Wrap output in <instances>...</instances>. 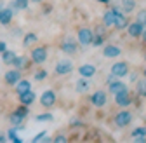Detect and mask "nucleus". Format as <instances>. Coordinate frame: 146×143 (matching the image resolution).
<instances>
[{"label":"nucleus","mask_w":146,"mask_h":143,"mask_svg":"<svg viewBox=\"0 0 146 143\" xmlns=\"http://www.w3.org/2000/svg\"><path fill=\"white\" fill-rule=\"evenodd\" d=\"M127 25H129L127 16L122 14L117 7H113V26H115L117 30H123V28H127Z\"/></svg>","instance_id":"f257e3e1"},{"label":"nucleus","mask_w":146,"mask_h":143,"mask_svg":"<svg viewBox=\"0 0 146 143\" xmlns=\"http://www.w3.org/2000/svg\"><path fill=\"white\" fill-rule=\"evenodd\" d=\"M30 58H31V61H33L35 65H42V63L47 59V49H45L44 45H40V47H35V49L31 51Z\"/></svg>","instance_id":"f03ea898"},{"label":"nucleus","mask_w":146,"mask_h":143,"mask_svg":"<svg viewBox=\"0 0 146 143\" xmlns=\"http://www.w3.org/2000/svg\"><path fill=\"white\" fill-rule=\"evenodd\" d=\"M111 75L113 77H125V75H129V65H127L125 61H117L111 66Z\"/></svg>","instance_id":"7ed1b4c3"},{"label":"nucleus","mask_w":146,"mask_h":143,"mask_svg":"<svg viewBox=\"0 0 146 143\" xmlns=\"http://www.w3.org/2000/svg\"><path fill=\"white\" fill-rule=\"evenodd\" d=\"M115 96V103L118 105V106H122V108H125V106H129L131 103H132V98H131V93L127 91H122V93H117V94H113Z\"/></svg>","instance_id":"20e7f679"},{"label":"nucleus","mask_w":146,"mask_h":143,"mask_svg":"<svg viewBox=\"0 0 146 143\" xmlns=\"http://www.w3.org/2000/svg\"><path fill=\"white\" fill-rule=\"evenodd\" d=\"M131 120H132V114H131V112H127V110L118 112V114H117V117H115V124H117L118 128H125V126H129Z\"/></svg>","instance_id":"39448f33"},{"label":"nucleus","mask_w":146,"mask_h":143,"mask_svg":"<svg viewBox=\"0 0 146 143\" xmlns=\"http://www.w3.org/2000/svg\"><path fill=\"white\" fill-rule=\"evenodd\" d=\"M92 37H94V31L90 28H80L78 30V42L82 45H89L92 42Z\"/></svg>","instance_id":"423d86ee"},{"label":"nucleus","mask_w":146,"mask_h":143,"mask_svg":"<svg viewBox=\"0 0 146 143\" xmlns=\"http://www.w3.org/2000/svg\"><path fill=\"white\" fill-rule=\"evenodd\" d=\"M56 103V93L54 91H44L40 96V105L44 108H50V106Z\"/></svg>","instance_id":"0eeeda50"},{"label":"nucleus","mask_w":146,"mask_h":143,"mask_svg":"<svg viewBox=\"0 0 146 143\" xmlns=\"http://www.w3.org/2000/svg\"><path fill=\"white\" fill-rule=\"evenodd\" d=\"M108 101V94L104 91H96L92 96H90V103H92L94 106H98V108H101V106H104Z\"/></svg>","instance_id":"6e6552de"},{"label":"nucleus","mask_w":146,"mask_h":143,"mask_svg":"<svg viewBox=\"0 0 146 143\" xmlns=\"http://www.w3.org/2000/svg\"><path fill=\"white\" fill-rule=\"evenodd\" d=\"M71 70H73V63L68 61V59H61L56 65V74L58 75H68V74H71Z\"/></svg>","instance_id":"1a4fd4ad"},{"label":"nucleus","mask_w":146,"mask_h":143,"mask_svg":"<svg viewBox=\"0 0 146 143\" xmlns=\"http://www.w3.org/2000/svg\"><path fill=\"white\" fill-rule=\"evenodd\" d=\"M14 17V9L12 7H2L0 9V23L2 25H9Z\"/></svg>","instance_id":"9d476101"},{"label":"nucleus","mask_w":146,"mask_h":143,"mask_svg":"<svg viewBox=\"0 0 146 143\" xmlns=\"http://www.w3.org/2000/svg\"><path fill=\"white\" fill-rule=\"evenodd\" d=\"M143 30H144V26H143L141 23H137V21H134V23H131V25H127V31H129V35H131V37H134V39L141 37Z\"/></svg>","instance_id":"9b49d317"},{"label":"nucleus","mask_w":146,"mask_h":143,"mask_svg":"<svg viewBox=\"0 0 146 143\" xmlns=\"http://www.w3.org/2000/svg\"><path fill=\"white\" fill-rule=\"evenodd\" d=\"M21 79V70H9V72H5V84H9V86H14L17 80Z\"/></svg>","instance_id":"f8f14e48"},{"label":"nucleus","mask_w":146,"mask_h":143,"mask_svg":"<svg viewBox=\"0 0 146 143\" xmlns=\"http://www.w3.org/2000/svg\"><path fill=\"white\" fill-rule=\"evenodd\" d=\"M61 51L66 52V54H75V52L78 51V45H77L75 40H64L61 44Z\"/></svg>","instance_id":"ddd939ff"},{"label":"nucleus","mask_w":146,"mask_h":143,"mask_svg":"<svg viewBox=\"0 0 146 143\" xmlns=\"http://www.w3.org/2000/svg\"><path fill=\"white\" fill-rule=\"evenodd\" d=\"M78 74L85 79H90V77H94L96 75V66L94 65H82L78 68Z\"/></svg>","instance_id":"4468645a"},{"label":"nucleus","mask_w":146,"mask_h":143,"mask_svg":"<svg viewBox=\"0 0 146 143\" xmlns=\"http://www.w3.org/2000/svg\"><path fill=\"white\" fill-rule=\"evenodd\" d=\"M122 54V51H120V47H117V45H106L104 49H103V56L104 58H117V56H120Z\"/></svg>","instance_id":"2eb2a0df"},{"label":"nucleus","mask_w":146,"mask_h":143,"mask_svg":"<svg viewBox=\"0 0 146 143\" xmlns=\"http://www.w3.org/2000/svg\"><path fill=\"white\" fill-rule=\"evenodd\" d=\"M108 86H110V93H111V94L122 93V91H125V89H127V86L122 80H111V82H108Z\"/></svg>","instance_id":"dca6fc26"},{"label":"nucleus","mask_w":146,"mask_h":143,"mask_svg":"<svg viewBox=\"0 0 146 143\" xmlns=\"http://www.w3.org/2000/svg\"><path fill=\"white\" fill-rule=\"evenodd\" d=\"M14 86H16V93L17 94H23V93H26V91H30V89H31L30 80H25V79H19Z\"/></svg>","instance_id":"f3484780"},{"label":"nucleus","mask_w":146,"mask_h":143,"mask_svg":"<svg viewBox=\"0 0 146 143\" xmlns=\"http://www.w3.org/2000/svg\"><path fill=\"white\" fill-rule=\"evenodd\" d=\"M36 100V96H35V93L31 91V89H30V91H26V93H23V94H19V101H21V105H31L33 101Z\"/></svg>","instance_id":"a211bd4d"},{"label":"nucleus","mask_w":146,"mask_h":143,"mask_svg":"<svg viewBox=\"0 0 146 143\" xmlns=\"http://www.w3.org/2000/svg\"><path fill=\"white\" fill-rule=\"evenodd\" d=\"M89 87H90V82H89V79H85V77H82V79L77 80V84H75L77 93H87Z\"/></svg>","instance_id":"6ab92c4d"},{"label":"nucleus","mask_w":146,"mask_h":143,"mask_svg":"<svg viewBox=\"0 0 146 143\" xmlns=\"http://www.w3.org/2000/svg\"><path fill=\"white\" fill-rule=\"evenodd\" d=\"M23 119L25 117H21V115H17L16 112L11 115V124H12V126H14V129H21L23 126H21V124H23Z\"/></svg>","instance_id":"aec40b11"},{"label":"nucleus","mask_w":146,"mask_h":143,"mask_svg":"<svg viewBox=\"0 0 146 143\" xmlns=\"http://www.w3.org/2000/svg\"><path fill=\"white\" fill-rule=\"evenodd\" d=\"M103 25L104 26H113V9H110L103 16Z\"/></svg>","instance_id":"412c9836"},{"label":"nucleus","mask_w":146,"mask_h":143,"mask_svg":"<svg viewBox=\"0 0 146 143\" xmlns=\"http://www.w3.org/2000/svg\"><path fill=\"white\" fill-rule=\"evenodd\" d=\"M28 4H30V0H14V2H12V9L25 11V9H28Z\"/></svg>","instance_id":"4be33fe9"},{"label":"nucleus","mask_w":146,"mask_h":143,"mask_svg":"<svg viewBox=\"0 0 146 143\" xmlns=\"http://www.w3.org/2000/svg\"><path fill=\"white\" fill-rule=\"evenodd\" d=\"M14 56H16V54H14L12 51H7V49H5V51H2V61H4L5 65H12Z\"/></svg>","instance_id":"5701e85b"},{"label":"nucleus","mask_w":146,"mask_h":143,"mask_svg":"<svg viewBox=\"0 0 146 143\" xmlns=\"http://www.w3.org/2000/svg\"><path fill=\"white\" fill-rule=\"evenodd\" d=\"M122 7L125 12H132L136 9V0H122Z\"/></svg>","instance_id":"b1692460"},{"label":"nucleus","mask_w":146,"mask_h":143,"mask_svg":"<svg viewBox=\"0 0 146 143\" xmlns=\"http://www.w3.org/2000/svg\"><path fill=\"white\" fill-rule=\"evenodd\" d=\"M12 65H14L17 70H25V68H26V61H25V58H23V56H14Z\"/></svg>","instance_id":"393cba45"},{"label":"nucleus","mask_w":146,"mask_h":143,"mask_svg":"<svg viewBox=\"0 0 146 143\" xmlns=\"http://www.w3.org/2000/svg\"><path fill=\"white\" fill-rule=\"evenodd\" d=\"M36 42V35L35 33H26L25 35V39H23V45L25 47H30L31 44H35Z\"/></svg>","instance_id":"a878e982"},{"label":"nucleus","mask_w":146,"mask_h":143,"mask_svg":"<svg viewBox=\"0 0 146 143\" xmlns=\"http://www.w3.org/2000/svg\"><path fill=\"white\" fill-rule=\"evenodd\" d=\"M103 42H104V33L99 31L98 35H94V37H92V42H90V44L96 45V47H99V45H103Z\"/></svg>","instance_id":"bb28decb"},{"label":"nucleus","mask_w":146,"mask_h":143,"mask_svg":"<svg viewBox=\"0 0 146 143\" xmlns=\"http://www.w3.org/2000/svg\"><path fill=\"white\" fill-rule=\"evenodd\" d=\"M137 23H141V25L146 28V11H144V9L137 12Z\"/></svg>","instance_id":"cd10ccee"},{"label":"nucleus","mask_w":146,"mask_h":143,"mask_svg":"<svg viewBox=\"0 0 146 143\" xmlns=\"http://www.w3.org/2000/svg\"><path fill=\"white\" fill-rule=\"evenodd\" d=\"M131 134H132V138H134V136H146V126H144V128H136Z\"/></svg>","instance_id":"c85d7f7f"},{"label":"nucleus","mask_w":146,"mask_h":143,"mask_svg":"<svg viewBox=\"0 0 146 143\" xmlns=\"http://www.w3.org/2000/svg\"><path fill=\"white\" fill-rule=\"evenodd\" d=\"M45 77H47V70H38V72H36V74L33 75L35 80H44Z\"/></svg>","instance_id":"c756f323"},{"label":"nucleus","mask_w":146,"mask_h":143,"mask_svg":"<svg viewBox=\"0 0 146 143\" xmlns=\"http://www.w3.org/2000/svg\"><path fill=\"white\" fill-rule=\"evenodd\" d=\"M28 112H30V110H28V106H26V105L19 106V108L16 110V114H17V115H21V117H26V115H28Z\"/></svg>","instance_id":"7c9ffc66"},{"label":"nucleus","mask_w":146,"mask_h":143,"mask_svg":"<svg viewBox=\"0 0 146 143\" xmlns=\"http://www.w3.org/2000/svg\"><path fill=\"white\" fill-rule=\"evenodd\" d=\"M137 93L141 96H146V82H139L137 84Z\"/></svg>","instance_id":"2f4dec72"},{"label":"nucleus","mask_w":146,"mask_h":143,"mask_svg":"<svg viewBox=\"0 0 146 143\" xmlns=\"http://www.w3.org/2000/svg\"><path fill=\"white\" fill-rule=\"evenodd\" d=\"M9 138H11V141H14V143H21V138L14 133V129H11V131H9Z\"/></svg>","instance_id":"473e14b6"},{"label":"nucleus","mask_w":146,"mask_h":143,"mask_svg":"<svg viewBox=\"0 0 146 143\" xmlns=\"http://www.w3.org/2000/svg\"><path fill=\"white\" fill-rule=\"evenodd\" d=\"M35 120H52V114H42V115H36Z\"/></svg>","instance_id":"72a5a7b5"},{"label":"nucleus","mask_w":146,"mask_h":143,"mask_svg":"<svg viewBox=\"0 0 146 143\" xmlns=\"http://www.w3.org/2000/svg\"><path fill=\"white\" fill-rule=\"evenodd\" d=\"M50 141H54V143H64L66 141V136H63V134H58L54 140H50Z\"/></svg>","instance_id":"f704fd0d"},{"label":"nucleus","mask_w":146,"mask_h":143,"mask_svg":"<svg viewBox=\"0 0 146 143\" xmlns=\"http://www.w3.org/2000/svg\"><path fill=\"white\" fill-rule=\"evenodd\" d=\"M45 136H47V133H38V134L33 138V141H35V143H36V141H42V138H45Z\"/></svg>","instance_id":"c9c22d12"},{"label":"nucleus","mask_w":146,"mask_h":143,"mask_svg":"<svg viewBox=\"0 0 146 143\" xmlns=\"http://www.w3.org/2000/svg\"><path fill=\"white\" fill-rule=\"evenodd\" d=\"M134 141L136 143H144L146 141V136H134Z\"/></svg>","instance_id":"e433bc0d"},{"label":"nucleus","mask_w":146,"mask_h":143,"mask_svg":"<svg viewBox=\"0 0 146 143\" xmlns=\"http://www.w3.org/2000/svg\"><path fill=\"white\" fill-rule=\"evenodd\" d=\"M141 37H143V42L146 44V30H143V33H141Z\"/></svg>","instance_id":"4c0bfd02"},{"label":"nucleus","mask_w":146,"mask_h":143,"mask_svg":"<svg viewBox=\"0 0 146 143\" xmlns=\"http://www.w3.org/2000/svg\"><path fill=\"white\" fill-rule=\"evenodd\" d=\"M5 51V42H0V52Z\"/></svg>","instance_id":"58836bf2"},{"label":"nucleus","mask_w":146,"mask_h":143,"mask_svg":"<svg viewBox=\"0 0 146 143\" xmlns=\"http://www.w3.org/2000/svg\"><path fill=\"white\" fill-rule=\"evenodd\" d=\"M5 140H7V136H5V134H0V143H4Z\"/></svg>","instance_id":"ea45409f"},{"label":"nucleus","mask_w":146,"mask_h":143,"mask_svg":"<svg viewBox=\"0 0 146 143\" xmlns=\"http://www.w3.org/2000/svg\"><path fill=\"white\" fill-rule=\"evenodd\" d=\"M98 2H101V4H110V0H98Z\"/></svg>","instance_id":"a19ab883"},{"label":"nucleus","mask_w":146,"mask_h":143,"mask_svg":"<svg viewBox=\"0 0 146 143\" xmlns=\"http://www.w3.org/2000/svg\"><path fill=\"white\" fill-rule=\"evenodd\" d=\"M31 2H35V4H40V2H44V0H31Z\"/></svg>","instance_id":"79ce46f5"},{"label":"nucleus","mask_w":146,"mask_h":143,"mask_svg":"<svg viewBox=\"0 0 146 143\" xmlns=\"http://www.w3.org/2000/svg\"><path fill=\"white\" fill-rule=\"evenodd\" d=\"M2 7H4V4H2V2H0V9H2Z\"/></svg>","instance_id":"37998d69"},{"label":"nucleus","mask_w":146,"mask_h":143,"mask_svg":"<svg viewBox=\"0 0 146 143\" xmlns=\"http://www.w3.org/2000/svg\"><path fill=\"white\" fill-rule=\"evenodd\" d=\"M144 77H146V68H144Z\"/></svg>","instance_id":"c03bdc74"},{"label":"nucleus","mask_w":146,"mask_h":143,"mask_svg":"<svg viewBox=\"0 0 146 143\" xmlns=\"http://www.w3.org/2000/svg\"><path fill=\"white\" fill-rule=\"evenodd\" d=\"M144 59H146V54H144Z\"/></svg>","instance_id":"a18cd8bd"}]
</instances>
